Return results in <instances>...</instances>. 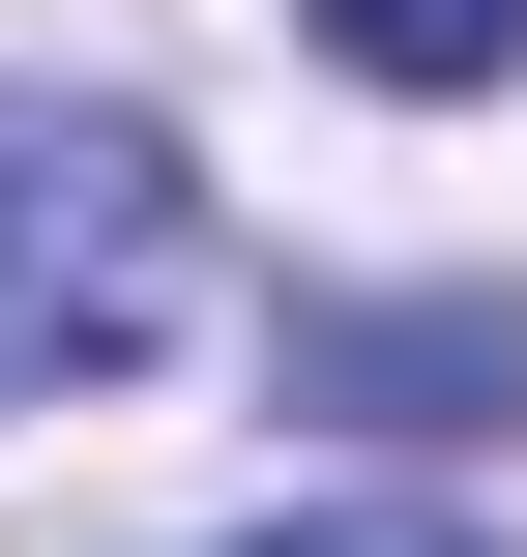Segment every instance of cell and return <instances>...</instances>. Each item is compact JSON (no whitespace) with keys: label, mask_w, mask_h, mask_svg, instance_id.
<instances>
[{"label":"cell","mask_w":527,"mask_h":557,"mask_svg":"<svg viewBox=\"0 0 527 557\" xmlns=\"http://www.w3.org/2000/svg\"><path fill=\"white\" fill-rule=\"evenodd\" d=\"M293 382H381V411H527V323L440 294V323H293Z\"/></svg>","instance_id":"2"},{"label":"cell","mask_w":527,"mask_h":557,"mask_svg":"<svg viewBox=\"0 0 527 557\" xmlns=\"http://www.w3.org/2000/svg\"><path fill=\"white\" fill-rule=\"evenodd\" d=\"M235 557H499V529H440V499H293V529H235Z\"/></svg>","instance_id":"4"},{"label":"cell","mask_w":527,"mask_h":557,"mask_svg":"<svg viewBox=\"0 0 527 557\" xmlns=\"http://www.w3.org/2000/svg\"><path fill=\"white\" fill-rule=\"evenodd\" d=\"M293 29H323L352 88H499L527 59V0H293Z\"/></svg>","instance_id":"3"},{"label":"cell","mask_w":527,"mask_h":557,"mask_svg":"<svg viewBox=\"0 0 527 557\" xmlns=\"http://www.w3.org/2000/svg\"><path fill=\"white\" fill-rule=\"evenodd\" d=\"M205 323V176L147 117H29L0 88V382H147Z\"/></svg>","instance_id":"1"}]
</instances>
